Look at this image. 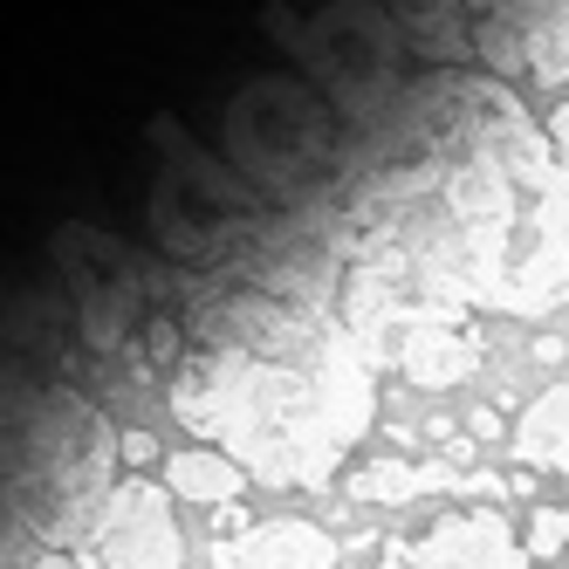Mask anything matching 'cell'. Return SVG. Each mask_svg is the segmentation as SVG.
Wrapping results in <instances>:
<instances>
[{
    "label": "cell",
    "instance_id": "cell-1",
    "mask_svg": "<svg viewBox=\"0 0 569 569\" xmlns=\"http://www.w3.org/2000/svg\"><path fill=\"white\" fill-rule=\"evenodd\" d=\"M371 371L350 330L296 316L289 350H207L172 385V412L268 487H322L371 426Z\"/></svg>",
    "mask_w": 569,
    "mask_h": 569
},
{
    "label": "cell",
    "instance_id": "cell-2",
    "mask_svg": "<svg viewBox=\"0 0 569 569\" xmlns=\"http://www.w3.org/2000/svg\"><path fill=\"white\" fill-rule=\"evenodd\" d=\"M199 131L261 199H289L322 172H337L343 158L337 103L302 76H268V69L240 76L213 110H199Z\"/></svg>",
    "mask_w": 569,
    "mask_h": 569
},
{
    "label": "cell",
    "instance_id": "cell-3",
    "mask_svg": "<svg viewBox=\"0 0 569 569\" xmlns=\"http://www.w3.org/2000/svg\"><path fill=\"white\" fill-rule=\"evenodd\" d=\"M268 34L296 56V69L322 97H343L363 110L398 69V8H371V0H343V8H268Z\"/></svg>",
    "mask_w": 569,
    "mask_h": 569
},
{
    "label": "cell",
    "instance_id": "cell-4",
    "mask_svg": "<svg viewBox=\"0 0 569 569\" xmlns=\"http://www.w3.org/2000/svg\"><path fill=\"white\" fill-rule=\"evenodd\" d=\"M56 268H62V289L76 296V322H83L90 357H110L131 330V296H138L124 248H117L110 233H97V227H62Z\"/></svg>",
    "mask_w": 569,
    "mask_h": 569
},
{
    "label": "cell",
    "instance_id": "cell-5",
    "mask_svg": "<svg viewBox=\"0 0 569 569\" xmlns=\"http://www.w3.org/2000/svg\"><path fill=\"white\" fill-rule=\"evenodd\" d=\"M179 521H172V501L158 495L151 480H124L110 487L97 521H90V549L83 562L90 569H179Z\"/></svg>",
    "mask_w": 569,
    "mask_h": 569
},
{
    "label": "cell",
    "instance_id": "cell-6",
    "mask_svg": "<svg viewBox=\"0 0 569 569\" xmlns=\"http://www.w3.org/2000/svg\"><path fill=\"white\" fill-rule=\"evenodd\" d=\"M371 569H536V562H528V542L501 515L467 508L419 528V536H398Z\"/></svg>",
    "mask_w": 569,
    "mask_h": 569
},
{
    "label": "cell",
    "instance_id": "cell-7",
    "mask_svg": "<svg viewBox=\"0 0 569 569\" xmlns=\"http://www.w3.org/2000/svg\"><path fill=\"white\" fill-rule=\"evenodd\" d=\"M398 371L439 391V385H460L480 371V330L460 316V309H398Z\"/></svg>",
    "mask_w": 569,
    "mask_h": 569
},
{
    "label": "cell",
    "instance_id": "cell-8",
    "mask_svg": "<svg viewBox=\"0 0 569 569\" xmlns=\"http://www.w3.org/2000/svg\"><path fill=\"white\" fill-rule=\"evenodd\" d=\"M213 569H337V542L316 521H248L213 542Z\"/></svg>",
    "mask_w": 569,
    "mask_h": 569
},
{
    "label": "cell",
    "instance_id": "cell-9",
    "mask_svg": "<svg viewBox=\"0 0 569 569\" xmlns=\"http://www.w3.org/2000/svg\"><path fill=\"white\" fill-rule=\"evenodd\" d=\"M144 233H151L172 261L207 268V261H220V254H227L233 220H220V213H207V207H192V199H186V192H172V186L144 179Z\"/></svg>",
    "mask_w": 569,
    "mask_h": 569
},
{
    "label": "cell",
    "instance_id": "cell-10",
    "mask_svg": "<svg viewBox=\"0 0 569 569\" xmlns=\"http://www.w3.org/2000/svg\"><path fill=\"white\" fill-rule=\"evenodd\" d=\"M515 460L569 480V385H549L515 426Z\"/></svg>",
    "mask_w": 569,
    "mask_h": 569
},
{
    "label": "cell",
    "instance_id": "cell-11",
    "mask_svg": "<svg viewBox=\"0 0 569 569\" xmlns=\"http://www.w3.org/2000/svg\"><path fill=\"white\" fill-rule=\"evenodd\" d=\"M166 480H172V495L179 501H207V508H233L240 501V487H248V467H233L220 446H186V453L166 460Z\"/></svg>",
    "mask_w": 569,
    "mask_h": 569
},
{
    "label": "cell",
    "instance_id": "cell-12",
    "mask_svg": "<svg viewBox=\"0 0 569 569\" xmlns=\"http://www.w3.org/2000/svg\"><path fill=\"white\" fill-rule=\"evenodd\" d=\"M521 62H528V83H542V90L569 83V8H536L528 14Z\"/></svg>",
    "mask_w": 569,
    "mask_h": 569
},
{
    "label": "cell",
    "instance_id": "cell-13",
    "mask_svg": "<svg viewBox=\"0 0 569 569\" xmlns=\"http://www.w3.org/2000/svg\"><path fill=\"white\" fill-rule=\"evenodd\" d=\"M432 487H453V467L378 460V467H357V473H350V495H357V501H412V495H432Z\"/></svg>",
    "mask_w": 569,
    "mask_h": 569
},
{
    "label": "cell",
    "instance_id": "cell-14",
    "mask_svg": "<svg viewBox=\"0 0 569 569\" xmlns=\"http://www.w3.org/2000/svg\"><path fill=\"white\" fill-rule=\"evenodd\" d=\"M405 21H419L412 34H419V56L426 62H453V56H467V34H460V14L453 8H398Z\"/></svg>",
    "mask_w": 569,
    "mask_h": 569
},
{
    "label": "cell",
    "instance_id": "cell-15",
    "mask_svg": "<svg viewBox=\"0 0 569 569\" xmlns=\"http://www.w3.org/2000/svg\"><path fill=\"white\" fill-rule=\"evenodd\" d=\"M528 556H556V549H569V508H536L528 515Z\"/></svg>",
    "mask_w": 569,
    "mask_h": 569
},
{
    "label": "cell",
    "instance_id": "cell-16",
    "mask_svg": "<svg viewBox=\"0 0 569 569\" xmlns=\"http://www.w3.org/2000/svg\"><path fill=\"white\" fill-rule=\"evenodd\" d=\"M542 131H549V144H556V158H562V179H569V103L549 110V124H542Z\"/></svg>",
    "mask_w": 569,
    "mask_h": 569
},
{
    "label": "cell",
    "instance_id": "cell-17",
    "mask_svg": "<svg viewBox=\"0 0 569 569\" xmlns=\"http://www.w3.org/2000/svg\"><path fill=\"white\" fill-rule=\"evenodd\" d=\"M124 460H131V467H151V460H158V439H151V432H124Z\"/></svg>",
    "mask_w": 569,
    "mask_h": 569
},
{
    "label": "cell",
    "instance_id": "cell-18",
    "mask_svg": "<svg viewBox=\"0 0 569 569\" xmlns=\"http://www.w3.org/2000/svg\"><path fill=\"white\" fill-rule=\"evenodd\" d=\"M473 439H501V419L495 412H473Z\"/></svg>",
    "mask_w": 569,
    "mask_h": 569
},
{
    "label": "cell",
    "instance_id": "cell-19",
    "mask_svg": "<svg viewBox=\"0 0 569 569\" xmlns=\"http://www.w3.org/2000/svg\"><path fill=\"white\" fill-rule=\"evenodd\" d=\"M28 569H76L69 556H42V562H28Z\"/></svg>",
    "mask_w": 569,
    "mask_h": 569
}]
</instances>
